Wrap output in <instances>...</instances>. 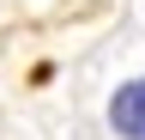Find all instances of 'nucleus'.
<instances>
[{"instance_id":"1","label":"nucleus","mask_w":145,"mask_h":140,"mask_svg":"<svg viewBox=\"0 0 145 140\" xmlns=\"http://www.w3.org/2000/svg\"><path fill=\"white\" fill-rule=\"evenodd\" d=\"M109 128H115V140H145V79L115 85V98H109Z\"/></svg>"}]
</instances>
